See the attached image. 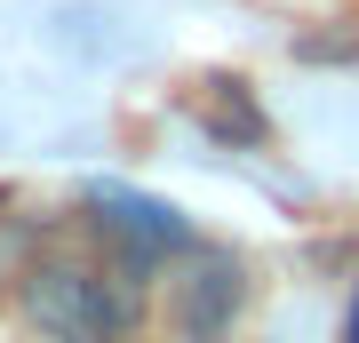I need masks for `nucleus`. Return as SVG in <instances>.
Instances as JSON below:
<instances>
[{
  "mask_svg": "<svg viewBox=\"0 0 359 343\" xmlns=\"http://www.w3.org/2000/svg\"><path fill=\"white\" fill-rule=\"evenodd\" d=\"M152 288H160L152 271H136L96 224H80V231H40L32 240L8 304L32 343H136Z\"/></svg>",
  "mask_w": 359,
  "mask_h": 343,
  "instance_id": "f257e3e1",
  "label": "nucleus"
},
{
  "mask_svg": "<svg viewBox=\"0 0 359 343\" xmlns=\"http://www.w3.org/2000/svg\"><path fill=\"white\" fill-rule=\"evenodd\" d=\"M240 311H248V264L231 248L200 240L160 271V319L176 343H231Z\"/></svg>",
  "mask_w": 359,
  "mask_h": 343,
  "instance_id": "f03ea898",
  "label": "nucleus"
},
{
  "mask_svg": "<svg viewBox=\"0 0 359 343\" xmlns=\"http://www.w3.org/2000/svg\"><path fill=\"white\" fill-rule=\"evenodd\" d=\"M88 224H96L120 255H128L136 271H152V280L176 264L184 248H200V231L184 224L168 200H152V191H128V184H88Z\"/></svg>",
  "mask_w": 359,
  "mask_h": 343,
  "instance_id": "7ed1b4c3",
  "label": "nucleus"
},
{
  "mask_svg": "<svg viewBox=\"0 0 359 343\" xmlns=\"http://www.w3.org/2000/svg\"><path fill=\"white\" fill-rule=\"evenodd\" d=\"M192 112H200V128H208L216 144H231V152L264 144V112L248 104V88H240V80H208V96L192 104Z\"/></svg>",
  "mask_w": 359,
  "mask_h": 343,
  "instance_id": "20e7f679",
  "label": "nucleus"
},
{
  "mask_svg": "<svg viewBox=\"0 0 359 343\" xmlns=\"http://www.w3.org/2000/svg\"><path fill=\"white\" fill-rule=\"evenodd\" d=\"M32 240H40V224H25V216H16V200L0 191V304H8V288H16V271H25Z\"/></svg>",
  "mask_w": 359,
  "mask_h": 343,
  "instance_id": "39448f33",
  "label": "nucleus"
},
{
  "mask_svg": "<svg viewBox=\"0 0 359 343\" xmlns=\"http://www.w3.org/2000/svg\"><path fill=\"white\" fill-rule=\"evenodd\" d=\"M344 343H359V295H351V311H344Z\"/></svg>",
  "mask_w": 359,
  "mask_h": 343,
  "instance_id": "423d86ee",
  "label": "nucleus"
}]
</instances>
